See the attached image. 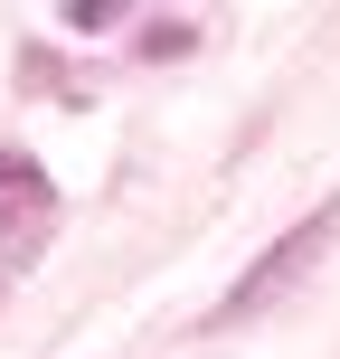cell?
I'll use <instances>...</instances> for the list:
<instances>
[{"mask_svg": "<svg viewBox=\"0 0 340 359\" xmlns=\"http://www.w3.org/2000/svg\"><path fill=\"white\" fill-rule=\"evenodd\" d=\"M48 227H57V189H48V170L29 161V151H0V255H38L48 246Z\"/></svg>", "mask_w": 340, "mask_h": 359, "instance_id": "7a4b0ae2", "label": "cell"}, {"mask_svg": "<svg viewBox=\"0 0 340 359\" xmlns=\"http://www.w3.org/2000/svg\"><path fill=\"white\" fill-rule=\"evenodd\" d=\"M331 246H340V198H322V208H312V217H293V227L274 236V246L255 255L246 274H236V293H227V303H217V322H255V312H265V303H284V293L303 284V274L322 265Z\"/></svg>", "mask_w": 340, "mask_h": 359, "instance_id": "6da1fadb", "label": "cell"}]
</instances>
